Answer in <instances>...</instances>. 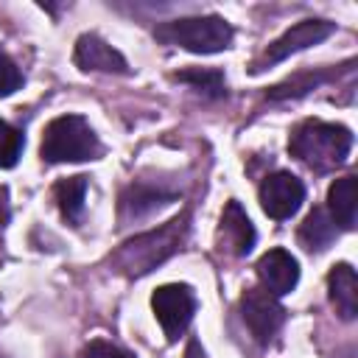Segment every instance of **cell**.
<instances>
[{
  "mask_svg": "<svg viewBox=\"0 0 358 358\" xmlns=\"http://www.w3.org/2000/svg\"><path fill=\"white\" fill-rule=\"evenodd\" d=\"M187 229H190V213L185 210L168 224H162L159 229L134 235L126 243H120L112 252L109 263L123 277H145L148 271H154L157 266H162L168 257H173L182 249Z\"/></svg>",
  "mask_w": 358,
  "mask_h": 358,
  "instance_id": "cell-1",
  "label": "cell"
},
{
  "mask_svg": "<svg viewBox=\"0 0 358 358\" xmlns=\"http://www.w3.org/2000/svg\"><path fill=\"white\" fill-rule=\"evenodd\" d=\"M352 148V134L341 123H322V120H305L299 123L288 137V151L310 171H333L347 162Z\"/></svg>",
  "mask_w": 358,
  "mask_h": 358,
  "instance_id": "cell-2",
  "label": "cell"
},
{
  "mask_svg": "<svg viewBox=\"0 0 358 358\" xmlns=\"http://www.w3.org/2000/svg\"><path fill=\"white\" fill-rule=\"evenodd\" d=\"M101 140L81 115L53 117L42 131L39 154L45 162H84L101 157Z\"/></svg>",
  "mask_w": 358,
  "mask_h": 358,
  "instance_id": "cell-3",
  "label": "cell"
},
{
  "mask_svg": "<svg viewBox=\"0 0 358 358\" xmlns=\"http://www.w3.org/2000/svg\"><path fill=\"white\" fill-rule=\"evenodd\" d=\"M154 36L165 45H176L190 53H218L232 45L235 31L224 17L207 14V17H185V20L162 22L154 28Z\"/></svg>",
  "mask_w": 358,
  "mask_h": 358,
  "instance_id": "cell-4",
  "label": "cell"
},
{
  "mask_svg": "<svg viewBox=\"0 0 358 358\" xmlns=\"http://www.w3.org/2000/svg\"><path fill=\"white\" fill-rule=\"evenodd\" d=\"M333 31H336V22H330V20H302V22H296V25H291L280 39H274V42L252 62V73H263L266 67H271V64L288 59L291 53H299V50H305V48H310V45L324 42Z\"/></svg>",
  "mask_w": 358,
  "mask_h": 358,
  "instance_id": "cell-5",
  "label": "cell"
},
{
  "mask_svg": "<svg viewBox=\"0 0 358 358\" xmlns=\"http://www.w3.org/2000/svg\"><path fill=\"white\" fill-rule=\"evenodd\" d=\"M151 308H154L168 341H176L187 330V324H190V319L196 313V296H193V291L187 285L171 282V285H159L154 291Z\"/></svg>",
  "mask_w": 358,
  "mask_h": 358,
  "instance_id": "cell-6",
  "label": "cell"
},
{
  "mask_svg": "<svg viewBox=\"0 0 358 358\" xmlns=\"http://www.w3.org/2000/svg\"><path fill=\"white\" fill-rule=\"evenodd\" d=\"M241 316H243L249 333L260 344H268L274 338V333L280 330V324L285 322V308L266 288H249L241 296Z\"/></svg>",
  "mask_w": 358,
  "mask_h": 358,
  "instance_id": "cell-7",
  "label": "cell"
},
{
  "mask_svg": "<svg viewBox=\"0 0 358 358\" xmlns=\"http://www.w3.org/2000/svg\"><path fill=\"white\" fill-rule=\"evenodd\" d=\"M302 201H305V185L288 171L268 173L260 185V207L274 221L291 218L302 207Z\"/></svg>",
  "mask_w": 358,
  "mask_h": 358,
  "instance_id": "cell-8",
  "label": "cell"
},
{
  "mask_svg": "<svg viewBox=\"0 0 358 358\" xmlns=\"http://www.w3.org/2000/svg\"><path fill=\"white\" fill-rule=\"evenodd\" d=\"M255 271H257L263 288L271 296L291 294L296 288V282H299V263L285 249H268L266 255H260Z\"/></svg>",
  "mask_w": 358,
  "mask_h": 358,
  "instance_id": "cell-9",
  "label": "cell"
},
{
  "mask_svg": "<svg viewBox=\"0 0 358 358\" xmlns=\"http://www.w3.org/2000/svg\"><path fill=\"white\" fill-rule=\"evenodd\" d=\"M255 227L249 221V215L243 213V207L232 199L227 201L224 213H221V224H218V246L224 252H229L232 257H246L255 246Z\"/></svg>",
  "mask_w": 358,
  "mask_h": 358,
  "instance_id": "cell-10",
  "label": "cell"
},
{
  "mask_svg": "<svg viewBox=\"0 0 358 358\" xmlns=\"http://www.w3.org/2000/svg\"><path fill=\"white\" fill-rule=\"evenodd\" d=\"M76 64L81 70H101V73H129V64L120 50L103 42L98 34H81L76 39Z\"/></svg>",
  "mask_w": 358,
  "mask_h": 358,
  "instance_id": "cell-11",
  "label": "cell"
},
{
  "mask_svg": "<svg viewBox=\"0 0 358 358\" xmlns=\"http://www.w3.org/2000/svg\"><path fill=\"white\" fill-rule=\"evenodd\" d=\"M327 291L336 313L341 319H355L358 313V277L350 263H336L327 274Z\"/></svg>",
  "mask_w": 358,
  "mask_h": 358,
  "instance_id": "cell-12",
  "label": "cell"
},
{
  "mask_svg": "<svg viewBox=\"0 0 358 358\" xmlns=\"http://www.w3.org/2000/svg\"><path fill=\"white\" fill-rule=\"evenodd\" d=\"M173 199V193H165L159 187H151V185H129L120 196V218L129 221V218H143L154 210H159L162 204H168Z\"/></svg>",
  "mask_w": 358,
  "mask_h": 358,
  "instance_id": "cell-13",
  "label": "cell"
},
{
  "mask_svg": "<svg viewBox=\"0 0 358 358\" xmlns=\"http://www.w3.org/2000/svg\"><path fill=\"white\" fill-rule=\"evenodd\" d=\"M327 210L330 218L344 227V229H355L358 221V201H355V176L347 173L341 179H336L327 190Z\"/></svg>",
  "mask_w": 358,
  "mask_h": 358,
  "instance_id": "cell-14",
  "label": "cell"
},
{
  "mask_svg": "<svg viewBox=\"0 0 358 358\" xmlns=\"http://www.w3.org/2000/svg\"><path fill=\"white\" fill-rule=\"evenodd\" d=\"M336 232H338V229H336V221L330 218V213L322 210V207H313V210L305 215V221H302L296 238H299V243H302L308 252H322V249H327V246L336 241Z\"/></svg>",
  "mask_w": 358,
  "mask_h": 358,
  "instance_id": "cell-15",
  "label": "cell"
},
{
  "mask_svg": "<svg viewBox=\"0 0 358 358\" xmlns=\"http://www.w3.org/2000/svg\"><path fill=\"white\" fill-rule=\"evenodd\" d=\"M84 193H87V176H81V173L56 182L53 196H56V201H59V210H62L64 221H70V224H78V221H81V213H84Z\"/></svg>",
  "mask_w": 358,
  "mask_h": 358,
  "instance_id": "cell-16",
  "label": "cell"
},
{
  "mask_svg": "<svg viewBox=\"0 0 358 358\" xmlns=\"http://www.w3.org/2000/svg\"><path fill=\"white\" fill-rule=\"evenodd\" d=\"M173 81L190 84L196 92L207 95V98H224L227 95V81L221 70H210V67H190V70H179L173 73Z\"/></svg>",
  "mask_w": 358,
  "mask_h": 358,
  "instance_id": "cell-17",
  "label": "cell"
},
{
  "mask_svg": "<svg viewBox=\"0 0 358 358\" xmlns=\"http://www.w3.org/2000/svg\"><path fill=\"white\" fill-rule=\"evenodd\" d=\"M336 76H338L336 70H316V73L294 76V78H288V81L271 87V90H268V101H285V98L305 95V92H310L313 87H319V84H324V81H330V78H336Z\"/></svg>",
  "mask_w": 358,
  "mask_h": 358,
  "instance_id": "cell-18",
  "label": "cell"
},
{
  "mask_svg": "<svg viewBox=\"0 0 358 358\" xmlns=\"http://www.w3.org/2000/svg\"><path fill=\"white\" fill-rule=\"evenodd\" d=\"M25 137L20 129H14L11 123L0 120V168H14L20 154H22Z\"/></svg>",
  "mask_w": 358,
  "mask_h": 358,
  "instance_id": "cell-19",
  "label": "cell"
},
{
  "mask_svg": "<svg viewBox=\"0 0 358 358\" xmlns=\"http://www.w3.org/2000/svg\"><path fill=\"white\" fill-rule=\"evenodd\" d=\"M20 87H22V70L6 50H0V98L17 92Z\"/></svg>",
  "mask_w": 358,
  "mask_h": 358,
  "instance_id": "cell-20",
  "label": "cell"
},
{
  "mask_svg": "<svg viewBox=\"0 0 358 358\" xmlns=\"http://www.w3.org/2000/svg\"><path fill=\"white\" fill-rule=\"evenodd\" d=\"M81 358H134V355H131V352H126L123 347L112 344V341L95 338V341H90V344L81 350Z\"/></svg>",
  "mask_w": 358,
  "mask_h": 358,
  "instance_id": "cell-21",
  "label": "cell"
},
{
  "mask_svg": "<svg viewBox=\"0 0 358 358\" xmlns=\"http://www.w3.org/2000/svg\"><path fill=\"white\" fill-rule=\"evenodd\" d=\"M185 358H207L204 350H201V344H199V338H190V341H187V347H185Z\"/></svg>",
  "mask_w": 358,
  "mask_h": 358,
  "instance_id": "cell-22",
  "label": "cell"
},
{
  "mask_svg": "<svg viewBox=\"0 0 358 358\" xmlns=\"http://www.w3.org/2000/svg\"><path fill=\"white\" fill-rule=\"evenodd\" d=\"M8 221V193L6 187H0V227Z\"/></svg>",
  "mask_w": 358,
  "mask_h": 358,
  "instance_id": "cell-23",
  "label": "cell"
}]
</instances>
